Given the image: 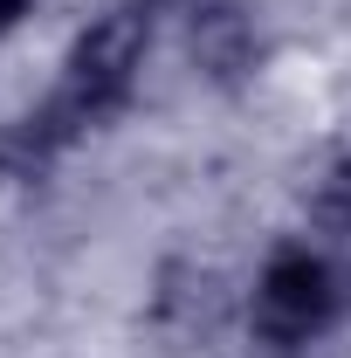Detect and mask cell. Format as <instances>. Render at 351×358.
I'll return each mask as SVG.
<instances>
[{
    "label": "cell",
    "instance_id": "cell-2",
    "mask_svg": "<svg viewBox=\"0 0 351 358\" xmlns=\"http://www.w3.org/2000/svg\"><path fill=\"white\" fill-rule=\"evenodd\" d=\"M186 55H193V69L207 83L234 90L262 62V28H255V14L241 0H193L186 7Z\"/></svg>",
    "mask_w": 351,
    "mask_h": 358
},
{
    "label": "cell",
    "instance_id": "cell-4",
    "mask_svg": "<svg viewBox=\"0 0 351 358\" xmlns=\"http://www.w3.org/2000/svg\"><path fill=\"white\" fill-rule=\"evenodd\" d=\"M62 152H69V145L48 131L35 110L14 117V124H0V179H7V186H42Z\"/></svg>",
    "mask_w": 351,
    "mask_h": 358
},
{
    "label": "cell",
    "instance_id": "cell-1",
    "mask_svg": "<svg viewBox=\"0 0 351 358\" xmlns=\"http://www.w3.org/2000/svg\"><path fill=\"white\" fill-rule=\"evenodd\" d=\"M345 317H351V255L310 248V241H282L262 262L255 303H248V331H255L262 352L296 358L303 345H317Z\"/></svg>",
    "mask_w": 351,
    "mask_h": 358
},
{
    "label": "cell",
    "instance_id": "cell-6",
    "mask_svg": "<svg viewBox=\"0 0 351 358\" xmlns=\"http://www.w3.org/2000/svg\"><path fill=\"white\" fill-rule=\"evenodd\" d=\"M28 14H35V0H0V35H14Z\"/></svg>",
    "mask_w": 351,
    "mask_h": 358
},
{
    "label": "cell",
    "instance_id": "cell-3",
    "mask_svg": "<svg viewBox=\"0 0 351 358\" xmlns=\"http://www.w3.org/2000/svg\"><path fill=\"white\" fill-rule=\"evenodd\" d=\"M152 324L173 331V338H186V345L214 338L220 324H227V289H220V275L200 268V262H166L159 268V289H152Z\"/></svg>",
    "mask_w": 351,
    "mask_h": 358
},
{
    "label": "cell",
    "instance_id": "cell-5",
    "mask_svg": "<svg viewBox=\"0 0 351 358\" xmlns=\"http://www.w3.org/2000/svg\"><path fill=\"white\" fill-rule=\"evenodd\" d=\"M303 214H310V234L324 248H351V159H331L324 173L310 179Z\"/></svg>",
    "mask_w": 351,
    "mask_h": 358
}]
</instances>
